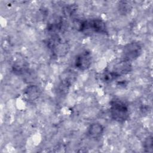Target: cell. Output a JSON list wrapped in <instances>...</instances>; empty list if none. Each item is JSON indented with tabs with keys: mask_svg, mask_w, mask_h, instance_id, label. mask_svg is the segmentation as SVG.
Here are the masks:
<instances>
[{
	"mask_svg": "<svg viewBox=\"0 0 153 153\" xmlns=\"http://www.w3.org/2000/svg\"><path fill=\"white\" fill-rule=\"evenodd\" d=\"M76 66L81 69H85L89 67L91 63V56L87 52H84L76 59Z\"/></svg>",
	"mask_w": 153,
	"mask_h": 153,
	"instance_id": "3957f363",
	"label": "cell"
},
{
	"mask_svg": "<svg viewBox=\"0 0 153 153\" xmlns=\"http://www.w3.org/2000/svg\"><path fill=\"white\" fill-rule=\"evenodd\" d=\"M111 112L112 117L117 121H121L127 119L128 109L124 103L119 100L113 102L111 105Z\"/></svg>",
	"mask_w": 153,
	"mask_h": 153,
	"instance_id": "6da1fadb",
	"label": "cell"
},
{
	"mask_svg": "<svg viewBox=\"0 0 153 153\" xmlns=\"http://www.w3.org/2000/svg\"><path fill=\"white\" fill-rule=\"evenodd\" d=\"M103 127L99 124H93L90 126L88 129V133L93 137H97L100 136L103 132Z\"/></svg>",
	"mask_w": 153,
	"mask_h": 153,
	"instance_id": "277c9868",
	"label": "cell"
},
{
	"mask_svg": "<svg viewBox=\"0 0 153 153\" xmlns=\"http://www.w3.org/2000/svg\"><path fill=\"white\" fill-rule=\"evenodd\" d=\"M140 53V45L137 43H131L124 48V55L126 60H133L139 56Z\"/></svg>",
	"mask_w": 153,
	"mask_h": 153,
	"instance_id": "7a4b0ae2",
	"label": "cell"
}]
</instances>
